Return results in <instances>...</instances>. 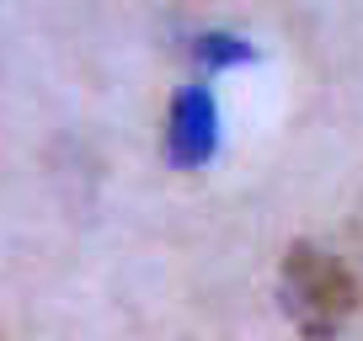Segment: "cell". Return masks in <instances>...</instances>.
Segmentation results:
<instances>
[{
	"label": "cell",
	"mask_w": 363,
	"mask_h": 341,
	"mask_svg": "<svg viewBox=\"0 0 363 341\" xmlns=\"http://www.w3.org/2000/svg\"><path fill=\"white\" fill-rule=\"evenodd\" d=\"M278 288H284V309L299 325L305 341H337L342 325L358 309V277L342 262L337 250L320 245H294L284 256V272H278Z\"/></svg>",
	"instance_id": "6da1fadb"
},
{
	"label": "cell",
	"mask_w": 363,
	"mask_h": 341,
	"mask_svg": "<svg viewBox=\"0 0 363 341\" xmlns=\"http://www.w3.org/2000/svg\"><path fill=\"white\" fill-rule=\"evenodd\" d=\"M219 155V102L208 86H182L166 112V160L177 170H198Z\"/></svg>",
	"instance_id": "7a4b0ae2"
},
{
	"label": "cell",
	"mask_w": 363,
	"mask_h": 341,
	"mask_svg": "<svg viewBox=\"0 0 363 341\" xmlns=\"http://www.w3.org/2000/svg\"><path fill=\"white\" fill-rule=\"evenodd\" d=\"M193 59L203 69H230V64H251L257 48H251L246 37H235V33H198L193 37Z\"/></svg>",
	"instance_id": "3957f363"
}]
</instances>
